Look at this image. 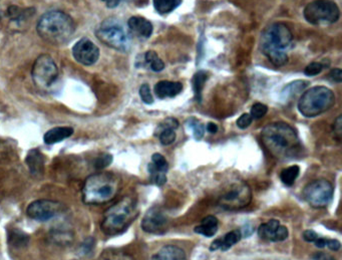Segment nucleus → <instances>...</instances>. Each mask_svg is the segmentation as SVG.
Returning a JSON list of instances; mask_svg holds the SVG:
<instances>
[{"label": "nucleus", "mask_w": 342, "mask_h": 260, "mask_svg": "<svg viewBox=\"0 0 342 260\" xmlns=\"http://www.w3.org/2000/svg\"><path fill=\"white\" fill-rule=\"evenodd\" d=\"M262 143L270 154L280 160H291L300 155L302 146L296 131L286 123L267 125L261 133Z\"/></svg>", "instance_id": "nucleus-1"}, {"label": "nucleus", "mask_w": 342, "mask_h": 260, "mask_svg": "<svg viewBox=\"0 0 342 260\" xmlns=\"http://www.w3.org/2000/svg\"><path fill=\"white\" fill-rule=\"evenodd\" d=\"M293 36L289 28L282 23L268 26L262 33L260 47L263 55L276 67L288 63L287 52L292 46Z\"/></svg>", "instance_id": "nucleus-2"}, {"label": "nucleus", "mask_w": 342, "mask_h": 260, "mask_svg": "<svg viewBox=\"0 0 342 260\" xmlns=\"http://www.w3.org/2000/svg\"><path fill=\"white\" fill-rule=\"evenodd\" d=\"M122 187L121 178L112 172L89 176L83 185V201L87 205H103L114 200Z\"/></svg>", "instance_id": "nucleus-3"}, {"label": "nucleus", "mask_w": 342, "mask_h": 260, "mask_svg": "<svg viewBox=\"0 0 342 260\" xmlns=\"http://www.w3.org/2000/svg\"><path fill=\"white\" fill-rule=\"evenodd\" d=\"M37 32L45 42L61 46L71 41L76 32L74 20L64 12L52 11L39 21Z\"/></svg>", "instance_id": "nucleus-4"}, {"label": "nucleus", "mask_w": 342, "mask_h": 260, "mask_svg": "<svg viewBox=\"0 0 342 260\" xmlns=\"http://www.w3.org/2000/svg\"><path fill=\"white\" fill-rule=\"evenodd\" d=\"M138 215L137 200L132 196H125L105 211L101 229L108 236L119 235L128 229Z\"/></svg>", "instance_id": "nucleus-5"}, {"label": "nucleus", "mask_w": 342, "mask_h": 260, "mask_svg": "<svg viewBox=\"0 0 342 260\" xmlns=\"http://www.w3.org/2000/svg\"><path fill=\"white\" fill-rule=\"evenodd\" d=\"M334 104V93L326 87L318 86L302 94L298 102V110L304 117L314 118L327 112Z\"/></svg>", "instance_id": "nucleus-6"}, {"label": "nucleus", "mask_w": 342, "mask_h": 260, "mask_svg": "<svg viewBox=\"0 0 342 260\" xmlns=\"http://www.w3.org/2000/svg\"><path fill=\"white\" fill-rule=\"evenodd\" d=\"M96 37L111 49L127 52L130 49V38L123 25L116 19L104 21L96 32Z\"/></svg>", "instance_id": "nucleus-7"}, {"label": "nucleus", "mask_w": 342, "mask_h": 260, "mask_svg": "<svg viewBox=\"0 0 342 260\" xmlns=\"http://www.w3.org/2000/svg\"><path fill=\"white\" fill-rule=\"evenodd\" d=\"M303 16L307 23L314 26L334 24L340 18V11L332 0H314L306 6Z\"/></svg>", "instance_id": "nucleus-8"}, {"label": "nucleus", "mask_w": 342, "mask_h": 260, "mask_svg": "<svg viewBox=\"0 0 342 260\" xmlns=\"http://www.w3.org/2000/svg\"><path fill=\"white\" fill-rule=\"evenodd\" d=\"M32 75L39 89L49 91L59 78V69L51 56L41 55L34 64Z\"/></svg>", "instance_id": "nucleus-9"}, {"label": "nucleus", "mask_w": 342, "mask_h": 260, "mask_svg": "<svg viewBox=\"0 0 342 260\" xmlns=\"http://www.w3.org/2000/svg\"><path fill=\"white\" fill-rule=\"evenodd\" d=\"M333 193L332 184L324 179L310 182L303 190L304 199L314 208H325L328 206L332 201Z\"/></svg>", "instance_id": "nucleus-10"}, {"label": "nucleus", "mask_w": 342, "mask_h": 260, "mask_svg": "<svg viewBox=\"0 0 342 260\" xmlns=\"http://www.w3.org/2000/svg\"><path fill=\"white\" fill-rule=\"evenodd\" d=\"M252 200L250 187L243 182L235 183L230 186L219 197V204L226 210H239L247 207Z\"/></svg>", "instance_id": "nucleus-11"}, {"label": "nucleus", "mask_w": 342, "mask_h": 260, "mask_svg": "<svg viewBox=\"0 0 342 260\" xmlns=\"http://www.w3.org/2000/svg\"><path fill=\"white\" fill-rule=\"evenodd\" d=\"M64 209V205L58 201L40 199L32 202L27 208V214L37 221H49L58 216Z\"/></svg>", "instance_id": "nucleus-12"}, {"label": "nucleus", "mask_w": 342, "mask_h": 260, "mask_svg": "<svg viewBox=\"0 0 342 260\" xmlns=\"http://www.w3.org/2000/svg\"><path fill=\"white\" fill-rule=\"evenodd\" d=\"M73 56L79 64L90 67L99 61L100 50L91 40L84 38L74 46Z\"/></svg>", "instance_id": "nucleus-13"}, {"label": "nucleus", "mask_w": 342, "mask_h": 260, "mask_svg": "<svg viewBox=\"0 0 342 260\" xmlns=\"http://www.w3.org/2000/svg\"><path fill=\"white\" fill-rule=\"evenodd\" d=\"M166 215L157 207L151 208L142 220V228L148 233H162L167 227Z\"/></svg>", "instance_id": "nucleus-14"}, {"label": "nucleus", "mask_w": 342, "mask_h": 260, "mask_svg": "<svg viewBox=\"0 0 342 260\" xmlns=\"http://www.w3.org/2000/svg\"><path fill=\"white\" fill-rule=\"evenodd\" d=\"M128 27L134 35L142 39H149L154 31L153 25L142 17H132L128 21Z\"/></svg>", "instance_id": "nucleus-15"}, {"label": "nucleus", "mask_w": 342, "mask_h": 260, "mask_svg": "<svg viewBox=\"0 0 342 260\" xmlns=\"http://www.w3.org/2000/svg\"><path fill=\"white\" fill-rule=\"evenodd\" d=\"M26 163L35 177H41L45 171V157L38 149H33L28 153Z\"/></svg>", "instance_id": "nucleus-16"}, {"label": "nucleus", "mask_w": 342, "mask_h": 260, "mask_svg": "<svg viewBox=\"0 0 342 260\" xmlns=\"http://www.w3.org/2000/svg\"><path fill=\"white\" fill-rule=\"evenodd\" d=\"M183 91V85L178 82L162 81L155 86V93L159 99L174 98Z\"/></svg>", "instance_id": "nucleus-17"}, {"label": "nucleus", "mask_w": 342, "mask_h": 260, "mask_svg": "<svg viewBox=\"0 0 342 260\" xmlns=\"http://www.w3.org/2000/svg\"><path fill=\"white\" fill-rule=\"evenodd\" d=\"M74 129L72 127H57L48 131L44 137V141L48 145H54L60 143L74 134Z\"/></svg>", "instance_id": "nucleus-18"}, {"label": "nucleus", "mask_w": 342, "mask_h": 260, "mask_svg": "<svg viewBox=\"0 0 342 260\" xmlns=\"http://www.w3.org/2000/svg\"><path fill=\"white\" fill-rule=\"evenodd\" d=\"M152 260H187V257L181 248L166 245L152 257Z\"/></svg>", "instance_id": "nucleus-19"}, {"label": "nucleus", "mask_w": 342, "mask_h": 260, "mask_svg": "<svg viewBox=\"0 0 342 260\" xmlns=\"http://www.w3.org/2000/svg\"><path fill=\"white\" fill-rule=\"evenodd\" d=\"M280 223L278 220L271 219L267 223L261 224L258 228V235L261 239L273 241L276 229L279 227Z\"/></svg>", "instance_id": "nucleus-20"}, {"label": "nucleus", "mask_w": 342, "mask_h": 260, "mask_svg": "<svg viewBox=\"0 0 342 260\" xmlns=\"http://www.w3.org/2000/svg\"><path fill=\"white\" fill-rule=\"evenodd\" d=\"M153 2L155 10L160 15L171 14L182 4V0H153Z\"/></svg>", "instance_id": "nucleus-21"}, {"label": "nucleus", "mask_w": 342, "mask_h": 260, "mask_svg": "<svg viewBox=\"0 0 342 260\" xmlns=\"http://www.w3.org/2000/svg\"><path fill=\"white\" fill-rule=\"evenodd\" d=\"M30 237L20 229H13L9 233V243L15 247H24L28 245Z\"/></svg>", "instance_id": "nucleus-22"}, {"label": "nucleus", "mask_w": 342, "mask_h": 260, "mask_svg": "<svg viewBox=\"0 0 342 260\" xmlns=\"http://www.w3.org/2000/svg\"><path fill=\"white\" fill-rule=\"evenodd\" d=\"M300 173V168L297 165H293L290 166L286 169H284L281 174H280V179L283 182V184H285L286 186H292L295 182V180L297 179V177L299 176Z\"/></svg>", "instance_id": "nucleus-23"}, {"label": "nucleus", "mask_w": 342, "mask_h": 260, "mask_svg": "<svg viewBox=\"0 0 342 260\" xmlns=\"http://www.w3.org/2000/svg\"><path fill=\"white\" fill-rule=\"evenodd\" d=\"M145 62L150 66L151 70L159 73L165 69L164 62L159 58L158 54L154 51H149L145 54Z\"/></svg>", "instance_id": "nucleus-24"}, {"label": "nucleus", "mask_w": 342, "mask_h": 260, "mask_svg": "<svg viewBox=\"0 0 342 260\" xmlns=\"http://www.w3.org/2000/svg\"><path fill=\"white\" fill-rule=\"evenodd\" d=\"M242 238V232L239 229L233 230L229 233H227L223 238H221V250L226 251L230 249L234 244L240 241Z\"/></svg>", "instance_id": "nucleus-25"}, {"label": "nucleus", "mask_w": 342, "mask_h": 260, "mask_svg": "<svg viewBox=\"0 0 342 260\" xmlns=\"http://www.w3.org/2000/svg\"><path fill=\"white\" fill-rule=\"evenodd\" d=\"M207 73L204 71L198 72L193 78V88L195 92V96L198 102H201L202 92L204 89V85L207 82Z\"/></svg>", "instance_id": "nucleus-26"}, {"label": "nucleus", "mask_w": 342, "mask_h": 260, "mask_svg": "<svg viewBox=\"0 0 342 260\" xmlns=\"http://www.w3.org/2000/svg\"><path fill=\"white\" fill-rule=\"evenodd\" d=\"M97 260H135L132 255L119 250H107Z\"/></svg>", "instance_id": "nucleus-27"}, {"label": "nucleus", "mask_w": 342, "mask_h": 260, "mask_svg": "<svg viewBox=\"0 0 342 260\" xmlns=\"http://www.w3.org/2000/svg\"><path fill=\"white\" fill-rule=\"evenodd\" d=\"M33 13H35V10L33 9L21 10L19 7H15V6L9 8L8 10L9 18L15 22H20L22 20H25L27 17H31Z\"/></svg>", "instance_id": "nucleus-28"}, {"label": "nucleus", "mask_w": 342, "mask_h": 260, "mask_svg": "<svg viewBox=\"0 0 342 260\" xmlns=\"http://www.w3.org/2000/svg\"><path fill=\"white\" fill-rule=\"evenodd\" d=\"M308 85L309 83L304 82V81H296V82L290 83L284 88V90L282 91V95L289 97V96H293V94L295 95V94L301 93Z\"/></svg>", "instance_id": "nucleus-29"}, {"label": "nucleus", "mask_w": 342, "mask_h": 260, "mask_svg": "<svg viewBox=\"0 0 342 260\" xmlns=\"http://www.w3.org/2000/svg\"><path fill=\"white\" fill-rule=\"evenodd\" d=\"M189 128L193 131V134H194V138L197 140V141H200L203 136H204V133H205V127L204 125L197 119H190L188 122H187Z\"/></svg>", "instance_id": "nucleus-30"}, {"label": "nucleus", "mask_w": 342, "mask_h": 260, "mask_svg": "<svg viewBox=\"0 0 342 260\" xmlns=\"http://www.w3.org/2000/svg\"><path fill=\"white\" fill-rule=\"evenodd\" d=\"M159 139L162 145L169 146L176 141V133L173 129H163L158 132Z\"/></svg>", "instance_id": "nucleus-31"}, {"label": "nucleus", "mask_w": 342, "mask_h": 260, "mask_svg": "<svg viewBox=\"0 0 342 260\" xmlns=\"http://www.w3.org/2000/svg\"><path fill=\"white\" fill-rule=\"evenodd\" d=\"M152 163L155 165V167L162 172H167L169 169V165L165 157L159 153H156L152 156Z\"/></svg>", "instance_id": "nucleus-32"}, {"label": "nucleus", "mask_w": 342, "mask_h": 260, "mask_svg": "<svg viewBox=\"0 0 342 260\" xmlns=\"http://www.w3.org/2000/svg\"><path fill=\"white\" fill-rule=\"evenodd\" d=\"M267 112H268V108L266 105L261 104V103H256L252 106L250 115L253 119L258 120V119L263 118L267 114Z\"/></svg>", "instance_id": "nucleus-33"}, {"label": "nucleus", "mask_w": 342, "mask_h": 260, "mask_svg": "<svg viewBox=\"0 0 342 260\" xmlns=\"http://www.w3.org/2000/svg\"><path fill=\"white\" fill-rule=\"evenodd\" d=\"M218 231V226H211L206 224H201L195 228V232L206 237H213Z\"/></svg>", "instance_id": "nucleus-34"}, {"label": "nucleus", "mask_w": 342, "mask_h": 260, "mask_svg": "<svg viewBox=\"0 0 342 260\" xmlns=\"http://www.w3.org/2000/svg\"><path fill=\"white\" fill-rule=\"evenodd\" d=\"M140 97L142 99V101L147 104V105H152L154 103V98L152 96V92L150 89V86L148 84H144L141 86L140 88Z\"/></svg>", "instance_id": "nucleus-35"}, {"label": "nucleus", "mask_w": 342, "mask_h": 260, "mask_svg": "<svg viewBox=\"0 0 342 260\" xmlns=\"http://www.w3.org/2000/svg\"><path fill=\"white\" fill-rule=\"evenodd\" d=\"M325 67L321 63H311L304 69V74L307 77H314L319 75Z\"/></svg>", "instance_id": "nucleus-36"}, {"label": "nucleus", "mask_w": 342, "mask_h": 260, "mask_svg": "<svg viewBox=\"0 0 342 260\" xmlns=\"http://www.w3.org/2000/svg\"><path fill=\"white\" fill-rule=\"evenodd\" d=\"M112 161H113L112 155H110V154H104V155L100 156V157L96 160L95 167H96L97 169L102 170V169L108 167V166L112 163Z\"/></svg>", "instance_id": "nucleus-37"}, {"label": "nucleus", "mask_w": 342, "mask_h": 260, "mask_svg": "<svg viewBox=\"0 0 342 260\" xmlns=\"http://www.w3.org/2000/svg\"><path fill=\"white\" fill-rule=\"evenodd\" d=\"M289 235V232H288V229L285 227V226H282V225H279V227L276 229L275 231V234H274V239L273 241L274 242H280V241H284L287 239Z\"/></svg>", "instance_id": "nucleus-38"}, {"label": "nucleus", "mask_w": 342, "mask_h": 260, "mask_svg": "<svg viewBox=\"0 0 342 260\" xmlns=\"http://www.w3.org/2000/svg\"><path fill=\"white\" fill-rule=\"evenodd\" d=\"M179 127V122L176 120V119H173V118H169V119H166L164 122H162L158 129H157V132L163 130V129H173V130H176L177 128Z\"/></svg>", "instance_id": "nucleus-39"}, {"label": "nucleus", "mask_w": 342, "mask_h": 260, "mask_svg": "<svg viewBox=\"0 0 342 260\" xmlns=\"http://www.w3.org/2000/svg\"><path fill=\"white\" fill-rule=\"evenodd\" d=\"M252 121H253V118L251 117L250 114H243L237 120V126L238 128L244 130V129H247L252 124Z\"/></svg>", "instance_id": "nucleus-40"}, {"label": "nucleus", "mask_w": 342, "mask_h": 260, "mask_svg": "<svg viewBox=\"0 0 342 260\" xmlns=\"http://www.w3.org/2000/svg\"><path fill=\"white\" fill-rule=\"evenodd\" d=\"M151 176H152L153 182L158 186H163L167 183V175L164 172H158Z\"/></svg>", "instance_id": "nucleus-41"}, {"label": "nucleus", "mask_w": 342, "mask_h": 260, "mask_svg": "<svg viewBox=\"0 0 342 260\" xmlns=\"http://www.w3.org/2000/svg\"><path fill=\"white\" fill-rule=\"evenodd\" d=\"M329 78L336 83H341L342 82V71L340 69L332 70L329 73Z\"/></svg>", "instance_id": "nucleus-42"}, {"label": "nucleus", "mask_w": 342, "mask_h": 260, "mask_svg": "<svg viewBox=\"0 0 342 260\" xmlns=\"http://www.w3.org/2000/svg\"><path fill=\"white\" fill-rule=\"evenodd\" d=\"M317 238H318V235L313 230H306V231L303 232V239L306 242H309V243L314 242Z\"/></svg>", "instance_id": "nucleus-43"}, {"label": "nucleus", "mask_w": 342, "mask_h": 260, "mask_svg": "<svg viewBox=\"0 0 342 260\" xmlns=\"http://www.w3.org/2000/svg\"><path fill=\"white\" fill-rule=\"evenodd\" d=\"M326 246L332 251H338L341 247V243L336 239H326Z\"/></svg>", "instance_id": "nucleus-44"}, {"label": "nucleus", "mask_w": 342, "mask_h": 260, "mask_svg": "<svg viewBox=\"0 0 342 260\" xmlns=\"http://www.w3.org/2000/svg\"><path fill=\"white\" fill-rule=\"evenodd\" d=\"M313 260H335L332 256L326 254V253H323V252H317L313 255L312 257Z\"/></svg>", "instance_id": "nucleus-45"}, {"label": "nucleus", "mask_w": 342, "mask_h": 260, "mask_svg": "<svg viewBox=\"0 0 342 260\" xmlns=\"http://www.w3.org/2000/svg\"><path fill=\"white\" fill-rule=\"evenodd\" d=\"M333 129H334V132L337 134V136L340 137L341 131H342V118H341V116H339V117L335 120Z\"/></svg>", "instance_id": "nucleus-46"}, {"label": "nucleus", "mask_w": 342, "mask_h": 260, "mask_svg": "<svg viewBox=\"0 0 342 260\" xmlns=\"http://www.w3.org/2000/svg\"><path fill=\"white\" fill-rule=\"evenodd\" d=\"M202 223L211 226H218V219L214 216H207L202 220Z\"/></svg>", "instance_id": "nucleus-47"}, {"label": "nucleus", "mask_w": 342, "mask_h": 260, "mask_svg": "<svg viewBox=\"0 0 342 260\" xmlns=\"http://www.w3.org/2000/svg\"><path fill=\"white\" fill-rule=\"evenodd\" d=\"M102 2L106 4L108 9H116L121 4L122 0H102Z\"/></svg>", "instance_id": "nucleus-48"}, {"label": "nucleus", "mask_w": 342, "mask_h": 260, "mask_svg": "<svg viewBox=\"0 0 342 260\" xmlns=\"http://www.w3.org/2000/svg\"><path fill=\"white\" fill-rule=\"evenodd\" d=\"M220 248H221V238H218L212 242V244L210 246V250L215 251V250H218Z\"/></svg>", "instance_id": "nucleus-49"}, {"label": "nucleus", "mask_w": 342, "mask_h": 260, "mask_svg": "<svg viewBox=\"0 0 342 260\" xmlns=\"http://www.w3.org/2000/svg\"><path fill=\"white\" fill-rule=\"evenodd\" d=\"M206 130L209 133H211V134H215L218 131V126L216 124H214V123H208V125L206 127Z\"/></svg>", "instance_id": "nucleus-50"}, {"label": "nucleus", "mask_w": 342, "mask_h": 260, "mask_svg": "<svg viewBox=\"0 0 342 260\" xmlns=\"http://www.w3.org/2000/svg\"><path fill=\"white\" fill-rule=\"evenodd\" d=\"M316 247L318 248H324L326 246V239L325 238H320L318 237L315 241H314Z\"/></svg>", "instance_id": "nucleus-51"}, {"label": "nucleus", "mask_w": 342, "mask_h": 260, "mask_svg": "<svg viewBox=\"0 0 342 260\" xmlns=\"http://www.w3.org/2000/svg\"><path fill=\"white\" fill-rule=\"evenodd\" d=\"M134 2H135V5L138 7H144L147 5L148 0H134Z\"/></svg>", "instance_id": "nucleus-52"}]
</instances>
